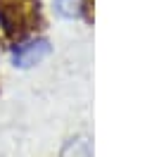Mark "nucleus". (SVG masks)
<instances>
[{"mask_svg":"<svg viewBox=\"0 0 152 157\" xmlns=\"http://www.w3.org/2000/svg\"><path fill=\"white\" fill-rule=\"evenodd\" d=\"M62 157H93L90 140L86 136H76L71 140H66V145L62 147Z\"/></svg>","mask_w":152,"mask_h":157,"instance_id":"2","label":"nucleus"},{"mask_svg":"<svg viewBox=\"0 0 152 157\" xmlns=\"http://www.w3.org/2000/svg\"><path fill=\"white\" fill-rule=\"evenodd\" d=\"M57 12L66 19H76L83 14V0H57Z\"/></svg>","mask_w":152,"mask_h":157,"instance_id":"3","label":"nucleus"},{"mask_svg":"<svg viewBox=\"0 0 152 157\" xmlns=\"http://www.w3.org/2000/svg\"><path fill=\"white\" fill-rule=\"evenodd\" d=\"M48 52H50L48 40L33 38V40H26V43L17 45V48H14L12 59H14V64H17V67H33V64H38L40 59L45 57Z\"/></svg>","mask_w":152,"mask_h":157,"instance_id":"1","label":"nucleus"}]
</instances>
